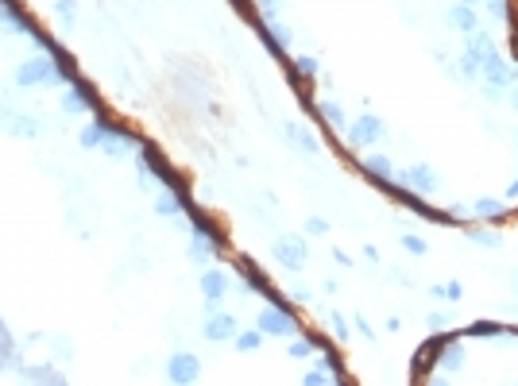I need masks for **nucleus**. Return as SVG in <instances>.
<instances>
[{"mask_svg": "<svg viewBox=\"0 0 518 386\" xmlns=\"http://www.w3.org/2000/svg\"><path fill=\"white\" fill-rule=\"evenodd\" d=\"M12 85L15 89H46V85L66 89V77H62V66L51 54H31V58H23L12 69Z\"/></svg>", "mask_w": 518, "mask_h": 386, "instance_id": "obj_1", "label": "nucleus"}, {"mask_svg": "<svg viewBox=\"0 0 518 386\" xmlns=\"http://www.w3.org/2000/svg\"><path fill=\"white\" fill-rule=\"evenodd\" d=\"M58 108H62L66 116H85V112L97 116V112H105V108H101V100H97V93H93V85L85 81V77H74V81L62 89Z\"/></svg>", "mask_w": 518, "mask_h": 386, "instance_id": "obj_2", "label": "nucleus"}, {"mask_svg": "<svg viewBox=\"0 0 518 386\" xmlns=\"http://www.w3.org/2000/svg\"><path fill=\"white\" fill-rule=\"evenodd\" d=\"M252 324L263 332V336H275V340H294L298 336V317H294L290 309H278V305H263Z\"/></svg>", "mask_w": 518, "mask_h": 386, "instance_id": "obj_3", "label": "nucleus"}, {"mask_svg": "<svg viewBox=\"0 0 518 386\" xmlns=\"http://www.w3.org/2000/svg\"><path fill=\"white\" fill-rule=\"evenodd\" d=\"M170 386H193L201 378V355L190 352V347H178V352L167 355V367H162Z\"/></svg>", "mask_w": 518, "mask_h": 386, "instance_id": "obj_4", "label": "nucleus"}, {"mask_svg": "<svg viewBox=\"0 0 518 386\" xmlns=\"http://www.w3.org/2000/svg\"><path fill=\"white\" fill-rule=\"evenodd\" d=\"M387 135V124H383V116H375V112H363V116H356L352 124L344 128V143L348 147H371V143H379V139Z\"/></svg>", "mask_w": 518, "mask_h": 386, "instance_id": "obj_5", "label": "nucleus"}, {"mask_svg": "<svg viewBox=\"0 0 518 386\" xmlns=\"http://www.w3.org/2000/svg\"><path fill=\"white\" fill-rule=\"evenodd\" d=\"M271 255H275V259L283 262L286 270H294V274H298V270L306 267V259H309L306 236H294V232H286V236H278L275 244H271Z\"/></svg>", "mask_w": 518, "mask_h": 386, "instance_id": "obj_6", "label": "nucleus"}, {"mask_svg": "<svg viewBox=\"0 0 518 386\" xmlns=\"http://www.w3.org/2000/svg\"><path fill=\"white\" fill-rule=\"evenodd\" d=\"M139 147H143V135H136V131H128L124 124H116L105 135V143H101V154L120 162V159H128V154H139Z\"/></svg>", "mask_w": 518, "mask_h": 386, "instance_id": "obj_7", "label": "nucleus"}, {"mask_svg": "<svg viewBox=\"0 0 518 386\" xmlns=\"http://www.w3.org/2000/svg\"><path fill=\"white\" fill-rule=\"evenodd\" d=\"M0 31L4 35H35V20H31L27 12H23V4L20 0H0Z\"/></svg>", "mask_w": 518, "mask_h": 386, "instance_id": "obj_8", "label": "nucleus"}, {"mask_svg": "<svg viewBox=\"0 0 518 386\" xmlns=\"http://www.w3.org/2000/svg\"><path fill=\"white\" fill-rule=\"evenodd\" d=\"M394 182L406 185V189H414V193H422V197H433V193H437V185H441L429 162H414V166H406L402 174H394Z\"/></svg>", "mask_w": 518, "mask_h": 386, "instance_id": "obj_9", "label": "nucleus"}, {"mask_svg": "<svg viewBox=\"0 0 518 386\" xmlns=\"http://www.w3.org/2000/svg\"><path fill=\"white\" fill-rule=\"evenodd\" d=\"M236 332H240V321L232 313H224V309H213L205 317V324H201V336L209 344H228V340H236Z\"/></svg>", "mask_w": 518, "mask_h": 386, "instance_id": "obj_10", "label": "nucleus"}, {"mask_svg": "<svg viewBox=\"0 0 518 386\" xmlns=\"http://www.w3.org/2000/svg\"><path fill=\"white\" fill-rule=\"evenodd\" d=\"M0 128L8 131V135H15V139H39L43 135V120L39 116H27V112H8L4 105H0Z\"/></svg>", "mask_w": 518, "mask_h": 386, "instance_id": "obj_11", "label": "nucleus"}, {"mask_svg": "<svg viewBox=\"0 0 518 386\" xmlns=\"http://www.w3.org/2000/svg\"><path fill=\"white\" fill-rule=\"evenodd\" d=\"M23 367H27V359H23V347H20V340L12 336V328H8V321L0 317V371H4V375H20Z\"/></svg>", "mask_w": 518, "mask_h": 386, "instance_id": "obj_12", "label": "nucleus"}, {"mask_svg": "<svg viewBox=\"0 0 518 386\" xmlns=\"http://www.w3.org/2000/svg\"><path fill=\"white\" fill-rule=\"evenodd\" d=\"M20 382L23 386H70V378L62 375L54 363H27V367L20 371Z\"/></svg>", "mask_w": 518, "mask_h": 386, "instance_id": "obj_13", "label": "nucleus"}, {"mask_svg": "<svg viewBox=\"0 0 518 386\" xmlns=\"http://www.w3.org/2000/svg\"><path fill=\"white\" fill-rule=\"evenodd\" d=\"M116 128V120L108 112H97L89 124H85L82 131H77V143L85 147V151H101V143H105V135Z\"/></svg>", "mask_w": 518, "mask_h": 386, "instance_id": "obj_14", "label": "nucleus"}, {"mask_svg": "<svg viewBox=\"0 0 518 386\" xmlns=\"http://www.w3.org/2000/svg\"><path fill=\"white\" fill-rule=\"evenodd\" d=\"M198 290H201V298H205L209 305L224 301V293H228V270L205 267V270H201V278H198Z\"/></svg>", "mask_w": 518, "mask_h": 386, "instance_id": "obj_15", "label": "nucleus"}, {"mask_svg": "<svg viewBox=\"0 0 518 386\" xmlns=\"http://www.w3.org/2000/svg\"><path fill=\"white\" fill-rule=\"evenodd\" d=\"M224 251V239H209V236H190V262L193 267H213V259Z\"/></svg>", "mask_w": 518, "mask_h": 386, "instance_id": "obj_16", "label": "nucleus"}, {"mask_svg": "<svg viewBox=\"0 0 518 386\" xmlns=\"http://www.w3.org/2000/svg\"><path fill=\"white\" fill-rule=\"evenodd\" d=\"M356 166L363 170V178H368V182H391V178H394V166H391V159H387V154H363Z\"/></svg>", "mask_w": 518, "mask_h": 386, "instance_id": "obj_17", "label": "nucleus"}, {"mask_svg": "<svg viewBox=\"0 0 518 386\" xmlns=\"http://www.w3.org/2000/svg\"><path fill=\"white\" fill-rule=\"evenodd\" d=\"M448 27L464 31V35H476V31H479V12H476V8H468V4H453V8H448Z\"/></svg>", "mask_w": 518, "mask_h": 386, "instance_id": "obj_18", "label": "nucleus"}, {"mask_svg": "<svg viewBox=\"0 0 518 386\" xmlns=\"http://www.w3.org/2000/svg\"><path fill=\"white\" fill-rule=\"evenodd\" d=\"M468 213H476V216H484V220H503V216L510 213V205L503 197H476L468 205Z\"/></svg>", "mask_w": 518, "mask_h": 386, "instance_id": "obj_19", "label": "nucleus"}, {"mask_svg": "<svg viewBox=\"0 0 518 386\" xmlns=\"http://www.w3.org/2000/svg\"><path fill=\"white\" fill-rule=\"evenodd\" d=\"M460 336H514V324H499V321H468L460 328Z\"/></svg>", "mask_w": 518, "mask_h": 386, "instance_id": "obj_20", "label": "nucleus"}, {"mask_svg": "<svg viewBox=\"0 0 518 386\" xmlns=\"http://www.w3.org/2000/svg\"><path fill=\"white\" fill-rule=\"evenodd\" d=\"M309 112H313L317 120L332 124V131H344V128H348V124H344V108H340L337 100H321V105H309Z\"/></svg>", "mask_w": 518, "mask_h": 386, "instance_id": "obj_21", "label": "nucleus"}, {"mask_svg": "<svg viewBox=\"0 0 518 386\" xmlns=\"http://www.w3.org/2000/svg\"><path fill=\"white\" fill-rule=\"evenodd\" d=\"M286 139L306 154H321V139H313L306 128H298V124H286Z\"/></svg>", "mask_w": 518, "mask_h": 386, "instance_id": "obj_22", "label": "nucleus"}, {"mask_svg": "<svg viewBox=\"0 0 518 386\" xmlns=\"http://www.w3.org/2000/svg\"><path fill=\"white\" fill-rule=\"evenodd\" d=\"M263 340H267V336H263V332L252 324V328H240V332H236L232 347H236L240 355H252V352H259V347H263Z\"/></svg>", "mask_w": 518, "mask_h": 386, "instance_id": "obj_23", "label": "nucleus"}, {"mask_svg": "<svg viewBox=\"0 0 518 386\" xmlns=\"http://www.w3.org/2000/svg\"><path fill=\"white\" fill-rule=\"evenodd\" d=\"M178 213H186V201L178 197V193L162 189L159 197H155V216H167V220H170V216H178Z\"/></svg>", "mask_w": 518, "mask_h": 386, "instance_id": "obj_24", "label": "nucleus"}, {"mask_svg": "<svg viewBox=\"0 0 518 386\" xmlns=\"http://www.w3.org/2000/svg\"><path fill=\"white\" fill-rule=\"evenodd\" d=\"M437 367H441V371H460V367H464V347H460V340H453V344L441 352Z\"/></svg>", "mask_w": 518, "mask_h": 386, "instance_id": "obj_25", "label": "nucleus"}, {"mask_svg": "<svg viewBox=\"0 0 518 386\" xmlns=\"http://www.w3.org/2000/svg\"><path fill=\"white\" fill-rule=\"evenodd\" d=\"M290 74H294V77H306V81H313V77H317V58H313V54H298V58L290 62Z\"/></svg>", "mask_w": 518, "mask_h": 386, "instance_id": "obj_26", "label": "nucleus"}, {"mask_svg": "<svg viewBox=\"0 0 518 386\" xmlns=\"http://www.w3.org/2000/svg\"><path fill=\"white\" fill-rule=\"evenodd\" d=\"M468 239H472V244H484V247H499V244H503V236H499V232L479 228V224H468Z\"/></svg>", "mask_w": 518, "mask_h": 386, "instance_id": "obj_27", "label": "nucleus"}, {"mask_svg": "<svg viewBox=\"0 0 518 386\" xmlns=\"http://www.w3.org/2000/svg\"><path fill=\"white\" fill-rule=\"evenodd\" d=\"M54 15L62 20V27H74L77 23V0H54Z\"/></svg>", "mask_w": 518, "mask_h": 386, "instance_id": "obj_28", "label": "nucleus"}, {"mask_svg": "<svg viewBox=\"0 0 518 386\" xmlns=\"http://www.w3.org/2000/svg\"><path fill=\"white\" fill-rule=\"evenodd\" d=\"M313 352H317V347H313V340H309V336H294L290 347H286V355H290V359H309Z\"/></svg>", "mask_w": 518, "mask_h": 386, "instance_id": "obj_29", "label": "nucleus"}, {"mask_svg": "<svg viewBox=\"0 0 518 386\" xmlns=\"http://www.w3.org/2000/svg\"><path fill=\"white\" fill-rule=\"evenodd\" d=\"M456 69H460V81H476V77H479V58L464 51L460 62H456Z\"/></svg>", "mask_w": 518, "mask_h": 386, "instance_id": "obj_30", "label": "nucleus"}, {"mask_svg": "<svg viewBox=\"0 0 518 386\" xmlns=\"http://www.w3.org/2000/svg\"><path fill=\"white\" fill-rule=\"evenodd\" d=\"M402 251L414 255V259H422V255L429 251V244H425L422 236H414V232H402Z\"/></svg>", "mask_w": 518, "mask_h": 386, "instance_id": "obj_31", "label": "nucleus"}, {"mask_svg": "<svg viewBox=\"0 0 518 386\" xmlns=\"http://www.w3.org/2000/svg\"><path fill=\"white\" fill-rule=\"evenodd\" d=\"M267 31H271V39H275V46H283V51H286V46H290V39H294V31L290 27H286V23H267Z\"/></svg>", "mask_w": 518, "mask_h": 386, "instance_id": "obj_32", "label": "nucleus"}, {"mask_svg": "<svg viewBox=\"0 0 518 386\" xmlns=\"http://www.w3.org/2000/svg\"><path fill=\"white\" fill-rule=\"evenodd\" d=\"M302 386H332V375L325 367H313V371L302 375Z\"/></svg>", "mask_w": 518, "mask_h": 386, "instance_id": "obj_33", "label": "nucleus"}, {"mask_svg": "<svg viewBox=\"0 0 518 386\" xmlns=\"http://www.w3.org/2000/svg\"><path fill=\"white\" fill-rule=\"evenodd\" d=\"M425 324H429V332H448V328H453V313H441V309H437V313L425 317Z\"/></svg>", "mask_w": 518, "mask_h": 386, "instance_id": "obj_34", "label": "nucleus"}, {"mask_svg": "<svg viewBox=\"0 0 518 386\" xmlns=\"http://www.w3.org/2000/svg\"><path fill=\"white\" fill-rule=\"evenodd\" d=\"M484 4H487V12H491V20H499V23L510 20V0H484Z\"/></svg>", "mask_w": 518, "mask_h": 386, "instance_id": "obj_35", "label": "nucleus"}, {"mask_svg": "<svg viewBox=\"0 0 518 386\" xmlns=\"http://www.w3.org/2000/svg\"><path fill=\"white\" fill-rule=\"evenodd\" d=\"M329 328H332V336H337L340 344H344V340L352 336V328H348V321H344L340 313H329Z\"/></svg>", "mask_w": 518, "mask_h": 386, "instance_id": "obj_36", "label": "nucleus"}, {"mask_svg": "<svg viewBox=\"0 0 518 386\" xmlns=\"http://www.w3.org/2000/svg\"><path fill=\"white\" fill-rule=\"evenodd\" d=\"M306 236H329V220H325V216H309V220H306Z\"/></svg>", "mask_w": 518, "mask_h": 386, "instance_id": "obj_37", "label": "nucleus"}, {"mask_svg": "<svg viewBox=\"0 0 518 386\" xmlns=\"http://www.w3.org/2000/svg\"><path fill=\"white\" fill-rule=\"evenodd\" d=\"M259 8H263V23H275L278 12H283V0H259Z\"/></svg>", "mask_w": 518, "mask_h": 386, "instance_id": "obj_38", "label": "nucleus"}, {"mask_svg": "<svg viewBox=\"0 0 518 386\" xmlns=\"http://www.w3.org/2000/svg\"><path fill=\"white\" fill-rule=\"evenodd\" d=\"M445 286V301H460L464 298V286L460 282H441Z\"/></svg>", "mask_w": 518, "mask_h": 386, "instance_id": "obj_39", "label": "nucleus"}, {"mask_svg": "<svg viewBox=\"0 0 518 386\" xmlns=\"http://www.w3.org/2000/svg\"><path fill=\"white\" fill-rule=\"evenodd\" d=\"M352 321H356V328H360V332H363V340H375V332H371V324H368V321H363V317H360V313H356V317H352Z\"/></svg>", "mask_w": 518, "mask_h": 386, "instance_id": "obj_40", "label": "nucleus"}, {"mask_svg": "<svg viewBox=\"0 0 518 386\" xmlns=\"http://www.w3.org/2000/svg\"><path fill=\"white\" fill-rule=\"evenodd\" d=\"M290 293H294V298H298V301H309V298H313V290H309V286H290Z\"/></svg>", "mask_w": 518, "mask_h": 386, "instance_id": "obj_41", "label": "nucleus"}, {"mask_svg": "<svg viewBox=\"0 0 518 386\" xmlns=\"http://www.w3.org/2000/svg\"><path fill=\"white\" fill-rule=\"evenodd\" d=\"M332 262H337V267H352V255H348V251H340V247H337V251H332Z\"/></svg>", "mask_w": 518, "mask_h": 386, "instance_id": "obj_42", "label": "nucleus"}, {"mask_svg": "<svg viewBox=\"0 0 518 386\" xmlns=\"http://www.w3.org/2000/svg\"><path fill=\"white\" fill-rule=\"evenodd\" d=\"M363 259H368L371 267H379V247H371V244H368V247H363Z\"/></svg>", "mask_w": 518, "mask_h": 386, "instance_id": "obj_43", "label": "nucleus"}, {"mask_svg": "<svg viewBox=\"0 0 518 386\" xmlns=\"http://www.w3.org/2000/svg\"><path fill=\"white\" fill-rule=\"evenodd\" d=\"M422 386H453V382H448V378L445 375H429V378H425V382Z\"/></svg>", "mask_w": 518, "mask_h": 386, "instance_id": "obj_44", "label": "nucleus"}, {"mask_svg": "<svg viewBox=\"0 0 518 386\" xmlns=\"http://www.w3.org/2000/svg\"><path fill=\"white\" fill-rule=\"evenodd\" d=\"M503 201H507V205H510V201H518V182H510V189L503 193Z\"/></svg>", "mask_w": 518, "mask_h": 386, "instance_id": "obj_45", "label": "nucleus"}, {"mask_svg": "<svg viewBox=\"0 0 518 386\" xmlns=\"http://www.w3.org/2000/svg\"><path fill=\"white\" fill-rule=\"evenodd\" d=\"M456 4H468V8H476V4H484V0H456Z\"/></svg>", "mask_w": 518, "mask_h": 386, "instance_id": "obj_46", "label": "nucleus"}, {"mask_svg": "<svg viewBox=\"0 0 518 386\" xmlns=\"http://www.w3.org/2000/svg\"><path fill=\"white\" fill-rule=\"evenodd\" d=\"M510 282H514V290H518V270H510Z\"/></svg>", "mask_w": 518, "mask_h": 386, "instance_id": "obj_47", "label": "nucleus"}]
</instances>
